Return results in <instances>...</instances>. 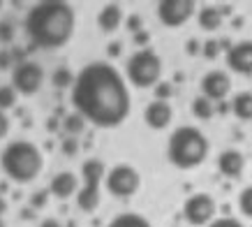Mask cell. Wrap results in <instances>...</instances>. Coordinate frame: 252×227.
Instances as JSON below:
<instances>
[{"instance_id": "8d00e7d4", "label": "cell", "mask_w": 252, "mask_h": 227, "mask_svg": "<svg viewBox=\"0 0 252 227\" xmlns=\"http://www.w3.org/2000/svg\"><path fill=\"white\" fill-rule=\"evenodd\" d=\"M148 39H151V35H148L146 31H141V33H137V35H134V44L144 46V44H148Z\"/></svg>"}, {"instance_id": "83f0119b", "label": "cell", "mask_w": 252, "mask_h": 227, "mask_svg": "<svg viewBox=\"0 0 252 227\" xmlns=\"http://www.w3.org/2000/svg\"><path fill=\"white\" fill-rule=\"evenodd\" d=\"M201 49H204V56H206L208 61H215V58H218V53H220V42H218V39H208L206 44L201 46Z\"/></svg>"}, {"instance_id": "4dcf8cb0", "label": "cell", "mask_w": 252, "mask_h": 227, "mask_svg": "<svg viewBox=\"0 0 252 227\" xmlns=\"http://www.w3.org/2000/svg\"><path fill=\"white\" fill-rule=\"evenodd\" d=\"M208 227H245L238 218H215Z\"/></svg>"}, {"instance_id": "7c38bea8", "label": "cell", "mask_w": 252, "mask_h": 227, "mask_svg": "<svg viewBox=\"0 0 252 227\" xmlns=\"http://www.w3.org/2000/svg\"><path fill=\"white\" fill-rule=\"evenodd\" d=\"M227 68L236 75H252V39H243L236 42L227 51Z\"/></svg>"}, {"instance_id": "277c9868", "label": "cell", "mask_w": 252, "mask_h": 227, "mask_svg": "<svg viewBox=\"0 0 252 227\" xmlns=\"http://www.w3.org/2000/svg\"><path fill=\"white\" fill-rule=\"evenodd\" d=\"M0 167L14 183H31L42 172V153L32 142L16 139L2 149Z\"/></svg>"}, {"instance_id": "484cf974", "label": "cell", "mask_w": 252, "mask_h": 227, "mask_svg": "<svg viewBox=\"0 0 252 227\" xmlns=\"http://www.w3.org/2000/svg\"><path fill=\"white\" fill-rule=\"evenodd\" d=\"M171 95H174V86L169 81H160L155 86V100H164V102H167Z\"/></svg>"}, {"instance_id": "d6986e66", "label": "cell", "mask_w": 252, "mask_h": 227, "mask_svg": "<svg viewBox=\"0 0 252 227\" xmlns=\"http://www.w3.org/2000/svg\"><path fill=\"white\" fill-rule=\"evenodd\" d=\"M107 227H153L141 213H121Z\"/></svg>"}, {"instance_id": "cb8c5ba5", "label": "cell", "mask_w": 252, "mask_h": 227, "mask_svg": "<svg viewBox=\"0 0 252 227\" xmlns=\"http://www.w3.org/2000/svg\"><path fill=\"white\" fill-rule=\"evenodd\" d=\"M238 211L243 213L245 218H252V186L241 190V195H238Z\"/></svg>"}, {"instance_id": "f1b7e54d", "label": "cell", "mask_w": 252, "mask_h": 227, "mask_svg": "<svg viewBox=\"0 0 252 227\" xmlns=\"http://www.w3.org/2000/svg\"><path fill=\"white\" fill-rule=\"evenodd\" d=\"M61 151L65 153V155H77V153H79L77 137H67V139H65V142L61 144Z\"/></svg>"}, {"instance_id": "ab89813d", "label": "cell", "mask_w": 252, "mask_h": 227, "mask_svg": "<svg viewBox=\"0 0 252 227\" xmlns=\"http://www.w3.org/2000/svg\"><path fill=\"white\" fill-rule=\"evenodd\" d=\"M229 109H231V107L227 105V102H220V105H218V112H220V114H227Z\"/></svg>"}, {"instance_id": "44dd1931", "label": "cell", "mask_w": 252, "mask_h": 227, "mask_svg": "<svg viewBox=\"0 0 252 227\" xmlns=\"http://www.w3.org/2000/svg\"><path fill=\"white\" fill-rule=\"evenodd\" d=\"M74 79H77V76L72 75V70L65 68V65L56 68L54 75H51V83H54L58 91H61V88H72V86H74Z\"/></svg>"}, {"instance_id": "1f68e13d", "label": "cell", "mask_w": 252, "mask_h": 227, "mask_svg": "<svg viewBox=\"0 0 252 227\" xmlns=\"http://www.w3.org/2000/svg\"><path fill=\"white\" fill-rule=\"evenodd\" d=\"M125 23H127V31H130L132 35H137V33H141V23H144V21H141V16H139V14H132Z\"/></svg>"}, {"instance_id": "d590c367", "label": "cell", "mask_w": 252, "mask_h": 227, "mask_svg": "<svg viewBox=\"0 0 252 227\" xmlns=\"http://www.w3.org/2000/svg\"><path fill=\"white\" fill-rule=\"evenodd\" d=\"M185 53H188V56H197L199 53V42L197 39H190V42L185 44Z\"/></svg>"}, {"instance_id": "4fadbf2b", "label": "cell", "mask_w": 252, "mask_h": 227, "mask_svg": "<svg viewBox=\"0 0 252 227\" xmlns=\"http://www.w3.org/2000/svg\"><path fill=\"white\" fill-rule=\"evenodd\" d=\"M174 118V109L164 100H153L151 105L144 109V121L148 128L153 130H164Z\"/></svg>"}, {"instance_id": "52a82bcc", "label": "cell", "mask_w": 252, "mask_h": 227, "mask_svg": "<svg viewBox=\"0 0 252 227\" xmlns=\"http://www.w3.org/2000/svg\"><path fill=\"white\" fill-rule=\"evenodd\" d=\"M104 183H107V190L114 197L127 199V197H132L139 190V186H141V176H139V172L130 165H116L107 172Z\"/></svg>"}, {"instance_id": "74e56055", "label": "cell", "mask_w": 252, "mask_h": 227, "mask_svg": "<svg viewBox=\"0 0 252 227\" xmlns=\"http://www.w3.org/2000/svg\"><path fill=\"white\" fill-rule=\"evenodd\" d=\"M39 227H63V225L56 218H46V220H42V225Z\"/></svg>"}, {"instance_id": "60d3db41", "label": "cell", "mask_w": 252, "mask_h": 227, "mask_svg": "<svg viewBox=\"0 0 252 227\" xmlns=\"http://www.w3.org/2000/svg\"><path fill=\"white\" fill-rule=\"evenodd\" d=\"M220 12H222V16H229L231 14V5H220Z\"/></svg>"}, {"instance_id": "7bdbcfd3", "label": "cell", "mask_w": 252, "mask_h": 227, "mask_svg": "<svg viewBox=\"0 0 252 227\" xmlns=\"http://www.w3.org/2000/svg\"><path fill=\"white\" fill-rule=\"evenodd\" d=\"M7 211V202H5V197H0V216Z\"/></svg>"}, {"instance_id": "ac0fdd59", "label": "cell", "mask_w": 252, "mask_h": 227, "mask_svg": "<svg viewBox=\"0 0 252 227\" xmlns=\"http://www.w3.org/2000/svg\"><path fill=\"white\" fill-rule=\"evenodd\" d=\"M231 112L238 121H252V93H236V98L231 100Z\"/></svg>"}, {"instance_id": "603a6c76", "label": "cell", "mask_w": 252, "mask_h": 227, "mask_svg": "<svg viewBox=\"0 0 252 227\" xmlns=\"http://www.w3.org/2000/svg\"><path fill=\"white\" fill-rule=\"evenodd\" d=\"M16 95L19 93L14 91V86H0V112L12 109L16 105Z\"/></svg>"}, {"instance_id": "ee69618b", "label": "cell", "mask_w": 252, "mask_h": 227, "mask_svg": "<svg viewBox=\"0 0 252 227\" xmlns=\"http://www.w3.org/2000/svg\"><path fill=\"white\" fill-rule=\"evenodd\" d=\"M0 192H7V183H0Z\"/></svg>"}, {"instance_id": "30bf717a", "label": "cell", "mask_w": 252, "mask_h": 227, "mask_svg": "<svg viewBox=\"0 0 252 227\" xmlns=\"http://www.w3.org/2000/svg\"><path fill=\"white\" fill-rule=\"evenodd\" d=\"M194 12H197L194 0H160L158 2V19L167 28H178L188 23Z\"/></svg>"}, {"instance_id": "9a60e30c", "label": "cell", "mask_w": 252, "mask_h": 227, "mask_svg": "<svg viewBox=\"0 0 252 227\" xmlns=\"http://www.w3.org/2000/svg\"><path fill=\"white\" fill-rule=\"evenodd\" d=\"M49 192L58 199H67L77 192V174L72 172H58V174L51 179V186H49Z\"/></svg>"}, {"instance_id": "6da1fadb", "label": "cell", "mask_w": 252, "mask_h": 227, "mask_svg": "<svg viewBox=\"0 0 252 227\" xmlns=\"http://www.w3.org/2000/svg\"><path fill=\"white\" fill-rule=\"evenodd\" d=\"M72 105L95 128H118L130 116V91L121 72L107 61L88 63L74 79Z\"/></svg>"}, {"instance_id": "8fae6325", "label": "cell", "mask_w": 252, "mask_h": 227, "mask_svg": "<svg viewBox=\"0 0 252 227\" xmlns=\"http://www.w3.org/2000/svg\"><path fill=\"white\" fill-rule=\"evenodd\" d=\"M201 95L208 98L211 102L218 100V102H224L227 98V93L231 91V79L227 72H222V70H213V72H206V75L201 76Z\"/></svg>"}, {"instance_id": "bcb514c9", "label": "cell", "mask_w": 252, "mask_h": 227, "mask_svg": "<svg viewBox=\"0 0 252 227\" xmlns=\"http://www.w3.org/2000/svg\"><path fill=\"white\" fill-rule=\"evenodd\" d=\"M0 9H2V2H0Z\"/></svg>"}, {"instance_id": "7a4b0ae2", "label": "cell", "mask_w": 252, "mask_h": 227, "mask_svg": "<svg viewBox=\"0 0 252 227\" xmlns=\"http://www.w3.org/2000/svg\"><path fill=\"white\" fill-rule=\"evenodd\" d=\"M77 12L65 0H42L26 14V33L37 49H61L72 39Z\"/></svg>"}, {"instance_id": "d4e9b609", "label": "cell", "mask_w": 252, "mask_h": 227, "mask_svg": "<svg viewBox=\"0 0 252 227\" xmlns=\"http://www.w3.org/2000/svg\"><path fill=\"white\" fill-rule=\"evenodd\" d=\"M16 38V28L12 21H0V44H9Z\"/></svg>"}, {"instance_id": "e575fe53", "label": "cell", "mask_w": 252, "mask_h": 227, "mask_svg": "<svg viewBox=\"0 0 252 227\" xmlns=\"http://www.w3.org/2000/svg\"><path fill=\"white\" fill-rule=\"evenodd\" d=\"M121 51H123V44H121V42H111V44L107 46V53L111 56V58H116V56H121Z\"/></svg>"}, {"instance_id": "f546056e", "label": "cell", "mask_w": 252, "mask_h": 227, "mask_svg": "<svg viewBox=\"0 0 252 227\" xmlns=\"http://www.w3.org/2000/svg\"><path fill=\"white\" fill-rule=\"evenodd\" d=\"M5 70H14V58H12L9 49H0V72H5Z\"/></svg>"}, {"instance_id": "d6a6232c", "label": "cell", "mask_w": 252, "mask_h": 227, "mask_svg": "<svg viewBox=\"0 0 252 227\" xmlns=\"http://www.w3.org/2000/svg\"><path fill=\"white\" fill-rule=\"evenodd\" d=\"M7 132H9V118L5 112H0V139L7 137Z\"/></svg>"}, {"instance_id": "2e32d148", "label": "cell", "mask_w": 252, "mask_h": 227, "mask_svg": "<svg viewBox=\"0 0 252 227\" xmlns=\"http://www.w3.org/2000/svg\"><path fill=\"white\" fill-rule=\"evenodd\" d=\"M123 23V7L118 2H109L102 7V12L97 14V26L102 33H114L118 31V26Z\"/></svg>"}, {"instance_id": "8992f818", "label": "cell", "mask_w": 252, "mask_h": 227, "mask_svg": "<svg viewBox=\"0 0 252 227\" xmlns=\"http://www.w3.org/2000/svg\"><path fill=\"white\" fill-rule=\"evenodd\" d=\"M81 176H84V188L77 192V206L81 211H95L99 206V183L107 179L104 174V162L97 158L86 160L81 167Z\"/></svg>"}, {"instance_id": "ffe728a7", "label": "cell", "mask_w": 252, "mask_h": 227, "mask_svg": "<svg viewBox=\"0 0 252 227\" xmlns=\"http://www.w3.org/2000/svg\"><path fill=\"white\" fill-rule=\"evenodd\" d=\"M215 112H218L215 105L208 98H204V95H199V98L192 100V114H194V118H199V121H208V118H213Z\"/></svg>"}, {"instance_id": "4316f807", "label": "cell", "mask_w": 252, "mask_h": 227, "mask_svg": "<svg viewBox=\"0 0 252 227\" xmlns=\"http://www.w3.org/2000/svg\"><path fill=\"white\" fill-rule=\"evenodd\" d=\"M49 190H37V192H32L31 195V206L32 209H44L46 202H49Z\"/></svg>"}, {"instance_id": "3957f363", "label": "cell", "mask_w": 252, "mask_h": 227, "mask_svg": "<svg viewBox=\"0 0 252 227\" xmlns=\"http://www.w3.org/2000/svg\"><path fill=\"white\" fill-rule=\"evenodd\" d=\"M211 144L206 135L194 125L176 128L174 135L169 137L167 144V160L178 169H194L208 158Z\"/></svg>"}, {"instance_id": "7402d4cb", "label": "cell", "mask_w": 252, "mask_h": 227, "mask_svg": "<svg viewBox=\"0 0 252 227\" xmlns=\"http://www.w3.org/2000/svg\"><path fill=\"white\" fill-rule=\"evenodd\" d=\"M63 128H65V132H67L69 137H77V135H81V132L86 130V118L79 112L67 114V116H65V121H63Z\"/></svg>"}, {"instance_id": "836d02e7", "label": "cell", "mask_w": 252, "mask_h": 227, "mask_svg": "<svg viewBox=\"0 0 252 227\" xmlns=\"http://www.w3.org/2000/svg\"><path fill=\"white\" fill-rule=\"evenodd\" d=\"M9 51H12L14 65H19V63H26V49H21V46H14V49H9Z\"/></svg>"}, {"instance_id": "5bb4252c", "label": "cell", "mask_w": 252, "mask_h": 227, "mask_svg": "<svg viewBox=\"0 0 252 227\" xmlns=\"http://www.w3.org/2000/svg\"><path fill=\"white\" fill-rule=\"evenodd\" d=\"M218 169H220V174H224L227 179H238V176L243 174V169H245L243 153L236 151V149H227V151H222L220 155H218Z\"/></svg>"}, {"instance_id": "9c48e42d", "label": "cell", "mask_w": 252, "mask_h": 227, "mask_svg": "<svg viewBox=\"0 0 252 227\" xmlns=\"http://www.w3.org/2000/svg\"><path fill=\"white\" fill-rule=\"evenodd\" d=\"M42 81H44V70L35 61L19 63L12 70V86L21 95H35L42 88Z\"/></svg>"}, {"instance_id": "5b68a950", "label": "cell", "mask_w": 252, "mask_h": 227, "mask_svg": "<svg viewBox=\"0 0 252 227\" xmlns=\"http://www.w3.org/2000/svg\"><path fill=\"white\" fill-rule=\"evenodd\" d=\"M125 75L132 86L137 88H151L158 86L162 76V61L153 49H139L127 58Z\"/></svg>"}, {"instance_id": "f35d334b", "label": "cell", "mask_w": 252, "mask_h": 227, "mask_svg": "<svg viewBox=\"0 0 252 227\" xmlns=\"http://www.w3.org/2000/svg\"><path fill=\"white\" fill-rule=\"evenodd\" d=\"M21 218L23 220H32V209H23V211H21Z\"/></svg>"}, {"instance_id": "e0dca14e", "label": "cell", "mask_w": 252, "mask_h": 227, "mask_svg": "<svg viewBox=\"0 0 252 227\" xmlns=\"http://www.w3.org/2000/svg\"><path fill=\"white\" fill-rule=\"evenodd\" d=\"M222 12L218 5H204V7L197 12V21H199V28L201 31H208V33H213L218 31L222 26Z\"/></svg>"}, {"instance_id": "b9f144b4", "label": "cell", "mask_w": 252, "mask_h": 227, "mask_svg": "<svg viewBox=\"0 0 252 227\" xmlns=\"http://www.w3.org/2000/svg\"><path fill=\"white\" fill-rule=\"evenodd\" d=\"M56 128H58V121H56V116H51V118H49V130L54 132Z\"/></svg>"}, {"instance_id": "f6af8a7d", "label": "cell", "mask_w": 252, "mask_h": 227, "mask_svg": "<svg viewBox=\"0 0 252 227\" xmlns=\"http://www.w3.org/2000/svg\"><path fill=\"white\" fill-rule=\"evenodd\" d=\"M0 227H7V225H5V223H2V220H0Z\"/></svg>"}, {"instance_id": "ba28073f", "label": "cell", "mask_w": 252, "mask_h": 227, "mask_svg": "<svg viewBox=\"0 0 252 227\" xmlns=\"http://www.w3.org/2000/svg\"><path fill=\"white\" fill-rule=\"evenodd\" d=\"M215 211H218V204H215V199L208 192H194V195H190L185 199L183 204L185 220L194 227L211 225L215 218Z\"/></svg>"}]
</instances>
